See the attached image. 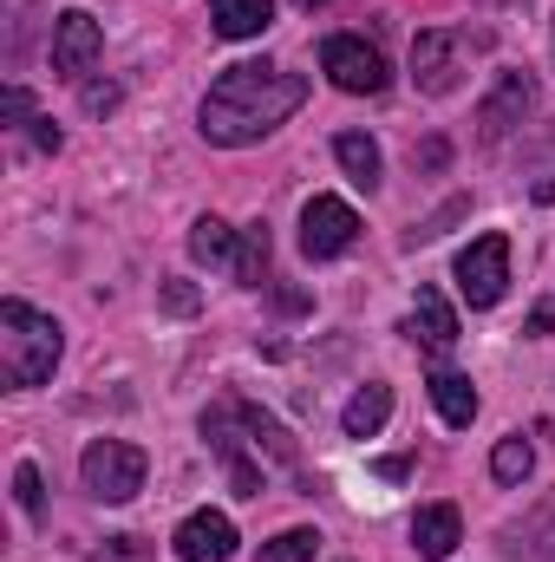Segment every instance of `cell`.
Instances as JSON below:
<instances>
[{
	"label": "cell",
	"mask_w": 555,
	"mask_h": 562,
	"mask_svg": "<svg viewBox=\"0 0 555 562\" xmlns=\"http://www.w3.org/2000/svg\"><path fill=\"white\" fill-rule=\"evenodd\" d=\"M457 294L471 301V307H497L503 301V288H510V236H477L464 256H457Z\"/></svg>",
	"instance_id": "5"
},
{
	"label": "cell",
	"mask_w": 555,
	"mask_h": 562,
	"mask_svg": "<svg viewBox=\"0 0 555 562\" xmlns=\"http://www.w3.org/2000/svg\"><path fill=\"white\" fill-rule=\"evenodd\" d=\"M490 477H497V484H523V477H530V445H523V438H497Z\"/></svg>",
	"instance_id": "19"
},
{
	"label": "cell",
	"mask_w": 555,
	"mask_h": 562,
	"mask_svg": "<svg viewBox=\"0 0 555 562\" xmlns=\"http://www.w3.org/2000/svg\"><path fill=\"white\" fill-rule=\"evenodd\" d=\"M320 72L340 86V92H353V99H373V92H386V53L380 46H366V40H353V33H333L327 46H320Z\"/></svg>",
	"instance_id": "4"
},
{
	"label": "cell",
	"mask_w": 555,
	"mask_h": 562,
	"mask_svg": "<svg viewBox=\"0 0 555 562\" xmlns=\"http://www.w3.org/2000/svg\"><path fill=\"white\" fill-rule=\"evenodd\" d=\"M360 243V216H353V203H340V196H314L307 210H301V249L314 256V262H333V256H347Z\"/></svg>",
	"instance_id": "6"
},
{
	"label": "cell",
	"mask_w": 555,
	"mask_h": 562,
	"mask_svg": "<svg viewBox=\"0 0 555 562\" xmlns=\"http://www.w3.org/2000/svg\"><path fill=\"white\" fill-rule=\"evenodd\" d=\"M163 307H170V314H196V288H190V281H170V288H163Z\"/></svg>",
	"instance_id": "23"
},
{
	"label": "cell",
	"mask_w": 555,
	"mask_h": 562,
	"mask_svg": "<svg viewBox=\"0 0 555 562\" xmlns=\"http://www.w3.org/2000/svg\"><path fill=\"white\" fill-rule=\"evenodd\" d=\"M301 7H320V0H301Z\"/></svg>",
	"instance_id": "26"
},
{
	"label": "cell",
	"mask_w": 555,
	"mask_h": 562,
	"mask_svg": "<svg viewBox=\"0 0 555 562\" xmlns=\"http://www.w3.org/2000/svg\"><path fill=\"white\" fill-rule=\"evenodd\" d=\"M0 112H7L13 125H33V119H39V112H33V99H26L20 86H7V92H0Z\"/></svg>",
	"instance_id": "22"
},
{
	"label": "cell",
	"mask_w": 555,
	"mask_h": 562,
	"mask_svg": "<svg viewBox=\"0 0 555 562\" xmlns=\"http://www.w3.org/2000/svg\"><path fill=\"white\" fill-rule=\"evenodd\" d=\"M26 132H33V144H39V150H59V125H53V119H33V125H26Z\"/></svg>",
	"instance_id": "24"
},
{
	"label": "cell",
	"mask_w": 555,
	"mask_h": 562,
	"mask_svg": "<svg viewBox=\"0 0 555 562\" xmlns=\"http://www.w3.org/2000/svg\"><path fill=\"white\" fill-rule=\"evenodd\" d=\"M424 386H431V406H438V419H444V425H457V431H464V425L477 419V386H471L464 373L438 367V373H431Z\"/></svg>",
	"instance_id": "13"
},
{
	"label": "cell",
	"mask_w": 555,
	"mask_h": 562,
	"mask_svg": "<svg viewBox=\"0 0 555 562\" xmlns=\"http://www.w3.org/2000/svg\"><path fill=\"white\" fill-rule=\"evenodd\" d=\"M412 340H424L431 353H451L457 347V314L438 288H418V307H412Z\"/></svg>",
	"instance_id": "11"
},
{
	"label": "cell",
	"mask_w": 555,
	"mask_h": 562,
	"mask_svg": "<svg viewBox=\"0 0 555 562\" xmlns=\"http://www.w3.org/2000/svg\"><path fill=\"white\" fill-rule=\"evenodd\" d=\"M209 20L223 40H256L275 26V0H209Z\"/></svg>",
	"instance_id": "12"
},
{
	"label": "cell",
	"mask_w": 555,
	"mask_h": 562,
	"mask_svg": "<svg viewBox=\"0 0 555 562\" xmlns=\"http://www.w3.org/2000/svg\"><path fill=\"white\" fill-rule=\"evenodd\" d=\"M79 477L99 504H132L144 491V451L125 438H92L86 458H79Z\"/></svg>",
	"instance_id": "3"
},
{
	"label": "cell",
	"mask_w": 555,
	"mask_h": 562,
	"mask_svg": "<svg viewBox=\"0 0 555 562\" xmlns=\"http://www.w3.org/2000/svg\"><path fill=\"white\" fill-rule=\"evenodd\" d=\"M333 157H340V170H347L360 190L380 183V144L366 138V132H340V138H333Z\"/></svg>",
	"instance_id": "17"
},
{
	"label": "cell",
	"mask_w": 555,
	"mask_h": 562,
	"mask_svg": "<svg viewBox=\"0 0 555 562\" xmlns=\"http://www.w3.org/2000/svg\"><path fill=\"white\" fill-rule=\"evenodd\" d=\"M307 99V79L269 66V59H249V66H229L209 92H203V138L223 144V150H242V144H262L281 119H294Z\"/></svg>",
	"instance_id": "1"
},
{
	"label": "cell",
	"mask_w": 555,
	"mask_h": 562,
	"mask_svg": "<svg viewBox=\"0 0 555 562\" xmlns=\"http://www.w3.org/2000/svg\"><path fill=\"white\" fill-rule=\"evenodd\" d=\"M13 497H20V510H26V517H39L46 484H39V471H33V464H20V471H13Z\"/></svg>",
	"instance_id": "21"
},
{
	"label": "cell",
	"mask_w": 555,
	"mask_h": 562,
	"mask_svg": "<svg viewBox=\"0 0 555 562\" xmlns=\"http://www.w3.org/2000/svg\"><path fill=\"white\" fill-rule=\"evenodd\" d=\"M393 419V386H360L353 400H347V438H373L380 425Z\"/></svg>",
	"instance_id": "15"
},
{
	"label": "cell",
	"mask_w": 555,
	"mask_h": 562,
	"mask_svg": "<svg viewBox=\"0 0 555 562\" xmlns=\"http://www.w3.org/2000/svg\"><path fill=\"white\" fill-rule=\"evenodd\" d=\"M236 281L242 288H262V276H269V223H249L242 229V243H236Z\"/></svg>",
	"instance_id": "18"
},
{
	"label": "cell",
	"mask_w": 555,
	"mask_h": 562,
	"mask_svg": "<svg viewBox=\"0 0 555 562\" xmlns=\"http://www.w3.org/2000/svg\"><path fill=\"white\" fill-rule=\"evenodd\" d=\"M170 543H177L183 562H223V557H236V524H229L223 510H196V517L177 524Z\"/></svg>",
	"instance_id": "8"
},
{
	"label": "cell",
	"mask_w": 555,
	"mask_h": 562,
	"mask_svg": "<svg viewBox=\"0 0 555 562\" xmlns=\"http://www.w3.org/2000/svg\"><path fill=\"white\" fill-rule=\"evenodd\" d=\"M236 229L223 223V216H196V229H190V256L196 262H209V269H223V262H236Z\"/></svg>",
	"instance_id": "16"
},
{
	"label": "cell",
	"mask_w": 555,
	"mask_h": 562,
	"mask_svg": "<svg viewBox=\"0 0 555 562\" xmlns=\"http://www.w3.org/2000/svg\"><path fill=\"white\" fill-rule=\"evenodd\" d=\"M59 347H66V334H59V321L53 314H39L33 301H0V380L7 386H46L53 380V367H59Z\"/></svg>",
	"instance_id": "2"
},
{
	"label": "cell",
	"mask_w": 555,
	"mask_h": 562,
	"mask_svg": "<svg viewBox=\"0 0 555 562\" xmlns=\"http://www.w3.org/2000/svg\"><path fill=\"white\" fill-rule=\"evenodd\" d=\"M457 53H464V40H457V33H438V26H431V33H418V40H412V79L424 86V92H451V86H457V72H464V66H457Z\"/></svg>",
	"instance_id": "9"
},
{
	"label": "cell",
	"mask_w": 555,
	"mask_h": 562,
	"mask_svg": "<svg viewBox=\"0 0 555 562\" xmlns=\"http://www.w3.org/2000/svg\"><path fill=\"white\" fill-rule=\"evenodd\" d=\"M112 99H118L112 86H92V92H86V105H92V112H112Z\"/></svg>",
	"instance_id": "25"
},
{
	"label": "cell",
	"mask_w": 555,
	"mask_h": 562,
	"mask_svg": "<svg viewBox=\"0 0 555 562\" xmlns=\"http://www.w3.org/2000/svg\"><path fill=\"white\" fill-rule=\"evenodd\" d=\"M99 53H105V33H99V20H92L86 7H66V13L53 20V72H66V79H86V72L99 66Z\"/></svg>",
	"instance_id": "7"
},
{
	"label": "cell",
	"mask_w": 555,
	"mask_h": 562,
	"mask_svg": "<svg viewBox=\"0 0 555 562\" xmlns=\"http://www.w3.org/2000/svg\"><path fill=\"white\" fill-rule=\"evenodd\" d=\"M314 550H320V530H281L275 543H262L256 562H314Z\"/></svg>",
	"instance_id": "20"
},
{
	"label": "cell",
	"mask_w": 555,
	"mask_h": 562,
	"mask_svg": "<svg viewBox=\"0 0 555 562\" xmlns=\"http://www.w3.org/2000/svg\"><path fill=\"white\" fill-rule=\"evenodd\" d=\"M530 99H536V92H530V79H523V72H503L497 99L484 105V138H503V132H510V119H517V112H530Z\"/></svg>",
	"instance_id": "14"
},
{
	"label": "cell",
	"mask_w": 555,
	"mask_h": 562,
	"mask_svg": "<svg viewBox=\"0 0 555 562\" xmlns=\"http://www.w3.org/2000/svg\"><path fill=\"white\" fill-rule=\"evenodd\" d=\"M457 537H464V517H457V504H424L412 517V550L424 562H444L457 550Z\"/></svg>",
	"instance_id": "10"
}]
</instances>
